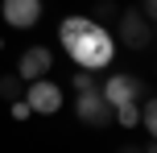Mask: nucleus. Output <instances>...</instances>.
I'll return each instance as SVG.
<instances>
[{
  "label": "nucleus",
  "instance_id": "obj_8",
  "mask_svg": "<svg viewBox=\"0 0 157 153\" xmlns=\"http://www.w3.org/2000/svg\"><path fill=\"white\" fill-rule=\"evenodd\" d=\"M116 13H120V8L112 4V0H91V8H87L83 17H91L95 25H108V21H116Z\"/></svg>",
  "mask_w": 157,
  "mask_h": 153
},
{
  "label": "nucleus",
  "instance_id": "obj_13",
  "mask_svg": "<svg viewBox=\"0 0 157 153\" xmlns=\"http://www.w3.org/2000/svg\"><path fill=\"white\" fill-rule=\"evenodd\" d=\"M141 13H145V17L153 21V13H157V0H141Z\"/></svg>",
  "mask_w": 157,
  "mask_h": 153
},
{
  "label": "nucleus",
  "instance_id": "obj_9",
  "mask_svg": "<svg viewBox=\"0 0 157 153\" xmlns=\"http://www.w3.org/2000/svg\"><path fill=\"white\" fill-rule=\"evenodd\" d=\"M21 95H25V83L17 79V71H4V75H0V99L13 104V99H21Z\"/></svg>",
  "mask_w": 157,
  "mask_h": 153
},
{
  "label": "nucleus",
  "instance_id": "obj_1",
  "mask_svg": "<svg viewBox=\"0 0 157 153\" xmlns=\"http://www.w3.org/2000/svg\"><path fill=\"white\" fill-rule=\"evenodd\" d=\"M58 41H62L66 58H71L78 71H91V75H99L103 66H112V58H116L112 29H108V25H95L91 17H83V13L62 17V25H58Z\"/></svg>",
  "mask_w": 157,
  "mask_h": 153
},
{
  "label": "nucleus",
  "instance_id": "obj_14",
  "mask_svg": "<svg viewBox=\"0 0 157 153\" xmlns=\"http://www.w3.org/2000/svg\"><path fill=\"white\" fill-rule=\"evenodd\" d=\"M116 153H153V145H145V149H136V145H120Z\"/></svg>",
  "mask_w": 157,
  "mask_h": 153
},
{
  "label": "nucleus",
  "instance_id": "obj_11",
  "mask_svg": "<svg viewBox=\"0 0 157 153\" xmlns=\"http://www.w3.org/2000/svg\"><path fill=\"white\" fill-rule=\"evenodd\" d=\"M136 128H145V132L157 128V108H153V99H141V124H136Z\"/></svg>",
  "mask_w": 157,
  "mask_h": 153
},
{
  "label": "nucleus",
  "instance_id": "obj_4",
  "mask_svg": "<svg viewBox=\"0 0 157 153\" xmlns=\"http://www.w3.org/2000/svg\"><path fill=\"white\" fill-rule=\"evenodd\" d=\"M75 116L87 124V128H108V124H112V104L99 95V87L83 91V95L75 99Z\"/></svg>",
  "mask_w": 157,
  "mask_h": 153
},
{
  "label": "nucleus",
  "instance_id": "obj_3",
  "mask_svg": "<svg viewBox=\"0 0 157 153\" xmlns=\"http://www.w3.org/2000/svg\"><path fill=\"white\" fill-rule=\"evenodd\" d=\"M21 99L29 104V112H37V116H54V112H62V87H58L54 79H33L29 91H25Z\"/></svg>",
  "mask_w": 157,
  "mask_h": 153
},
{
  "label": "nucleus",
  "instance_id": "obj_12",
  "mask_svg": "<svg viewBox=\"0 0 157 153\" xmlns=\"http://www.w3.org/2000/svg\"><path fill=\"white\" fill-rule=\"evenodd\" d=\"M8 108H13V120H29V104H25V99H13V104H8Z\"/></svg>",
  "mask_w": 157,
  "mask_h": 153
},
{
  "label": "nucleus",
  "instance_id": "obj_6",
  "mask_svg": "<svg viewBox=\"0 0 157 153\" xmlns=\"http://www.w3.org/2000/svg\"><path fill=\"white\" fill-rule=\"evenodd\" d=\"M50 71H54V54H50L46 46H29L21 54V62H17V79H21V83L50 79Z\"/></svg>",
  "mask_w": 157,
  "mask_h": 153
},
{
  "label": "nucleus",
  "instance_id": "obj_7",
  "mask_svg": "<svg viewBox=\"0 0 157 153\" xmlns=\"http://www.w3.org/2000/svg\"><path fill=\"white\" fill-rule=\"evenodd\" d=\"M0 17L13 29H33L41 21V0H0Z\"/></svg>",
  "mask_w": 157,
  "mask_h": 153
},
{
  "label": "nucleus",
  "instance_id": "obj_2",
  "mask_svg": "<svg viewBox=\"0 0 157 153\" xmlns=\"http://www.w3.org/2000/svg\"><path fill=\"white\" fill-rule=\"evenodd\" d=\"M112 41L124 50H149L153 46V21L141 13V8H120L116 13V33Z\"/></svg>",
  "mask_w": 157,
  "mask_h": 153
},
{
  "label": "nucleus",
  "instance_id": "obj_10",
  "mask_svg": "<svg viewBox=\"0 0 157 153\" xmlns=\"http://www.w3.org/2000/svg\"><path fill=\"white\" fill-rule=\"evenodd\" d=\"M71 87H75V95H83V91H95L99 83H95L91 71H75V75H71Z\"/></svg>",
  "mask_w": 157,
  "mask_h": 153
},
{
  "label": "nucleus",
  "instance_id": "obj_5",
  "mask_svg": "<svg viewBox=\"0 0 157 153\" xmlns=\"http://www.w3.org/2000/svg\"><path fill=\"white\" fill-rule=\"evenodd\" d=\"M99 95L108 99L112 108H120V104H136V99L145 95V87H141V79H132V75H124V71H116V75H108V79H103V87H99Z\"/></svg>",
  "mask_w": 157,
  "mask_h": 153
}]
</instances>
